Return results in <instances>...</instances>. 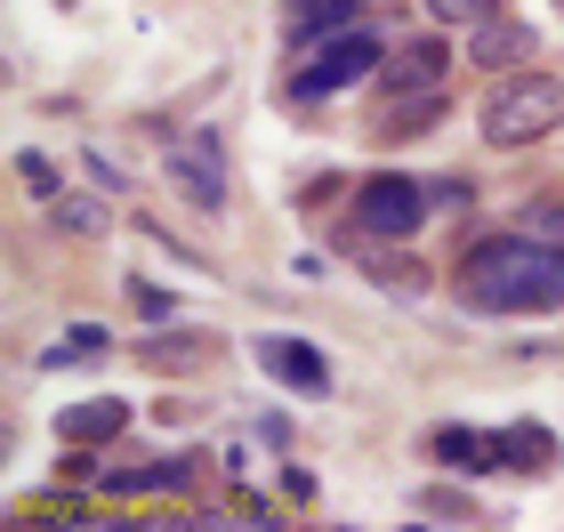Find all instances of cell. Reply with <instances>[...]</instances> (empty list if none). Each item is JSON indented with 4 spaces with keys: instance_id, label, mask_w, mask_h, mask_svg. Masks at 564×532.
I'll return each mask as SVG.
<instances>
[{
    "instance_id": "ba28073f",
    "label": "cell",
    "mask_w": 564,
    "mask_h": 532,
    "mask_svg": "<svg viewBox=\"0 0 564 532\" xmlns=\"http://www.w3.org/2000/svg\"><path fill=\"white\" fill-rule=\"evenodd\" d=\"M121 427H130V403H121V395H89V403H65V412H57L65 444H106V436H121Z\"/></svg>"
},
{
    "instance_id": "7a4b0ae2",
    "label": "cell",
    "mask_w": 564,
    "mask_h": 532,
    "mask_svg": "<svg viewBox=\"0 0 564 532\" xmlns=\"http://www.w3.org/2000/svg\"><path fill=\"white\" fill-rule=\"evenodd\" d=\"M556 121H564V82H549V73H508V82L484 97V145H500V154L541 145Z\"/></svg>"
},
{
    "instance_id": "8992f818",
    "label": "cell",
    "mask_w": 564,
    "mask_h": 532,
    "mask_svg": "<svg viewBox=\"0 0 564 532\" xmlns=\"http://www.w3.org/2000/svg\"><path fill=\"white\" fill-rule=\"evenodd\" d=\"M444 73H452V48L444 41H412V48H395V57L379 65V89L388 97H435Z\"/></svg>"
},
{
    "instance_id": "e0dca14e",
    "label": "cell",
    "mask_w": 564,
    "mask_h": 532,
    "mask_svg": "<svg viewBox=\"0 0 564 532\" xmlns=\"http://www.w3.org/2000/svg\"><path fill=\"white\" fill-rule=\"evenodd\" d=\"M435 24H492V0H427Z\"/></svg>"
},
{
    "instance_id": "277c9868",
    "label": "cell",
    "mask_w": 564,
    "mask_h": 532,
    "mask_svg": "<svg viewBox=\"0 0 564 532\" xmlns=\"http://www.w3.org/2000/svg\"><path fill=\"white\" fill-rule=\"evenodd\" d=\"M355 210H364L371 235L403 242V235H420V218H427V186H420V177H371Z\"/></svg>"
},
{
    "instance_id": "3957f363",
    "label": "cell",
    "mask_w": 564,
    "mask_h": 532,
    "mask_svg": "<svg viewBox=\"0 0 564 532\" xmlns=\"http://www.w3.org/2000/svg\"><path fill=\"white\" fill-rule=\"evenodd\" d=\"M379 65H388V57H379L371 33H330V41H315V57L291 73V97L306 106V97H330V89H347V82H371Z\"/></svg>"
},
{
    "instance_id": "ffe728a7",
    "label": "cell",
    "mask_w": 564,
    "mask_h": 532,
    "mask_svg": "<svg viewBox=\"0 0 564 532\" xmlns=\"http://www.w3.org/2000/svg\"><path fill=\"white\" fill-rule=\"evenodd\" d=\"M57 9H73V0H57Z\"/></svg>"
},
{
    "instance_id": "5bb4252c",
    "label": "cell",
    "mask_w": 564,
    "mask_h": 532,
    "mask_svg": "<svg viewBox=\"0 0 564 532\" xmlns=\"http://www.w3.org/2000/svg\"><path fill=\"white\" fill-rule=\"evenodd\" d=\"M145 363H162V371H177V363H210V339H202V332H194V339H153Z\"/></svg>"
},
{
    "instance_id": "9c48e42d",
    "label": "cell",
    "mask_w": 564,
    "mask_h": 532,
    "mask_svg": "<svg viewBox=\"0 0 564 532\" xmlns=\"http://www.w3.org/2000/svg\"><path fill=\"white\" fill-rule=\"evenodd\" d=\"M48 226H57V235H73V242H106V202H97V194H57V202H48Z\"/></svg>"
},
{
    "instance_id": "ac0fdd59",
    "label": "cell",
    "mask_w": 564,
    "mask_h": 532,
    "mask_svg": "<svg viewBox=\"0 0 564 532\" xmlns=\"http://www.w3.org/2000/svg\"><path fill=\"white\" fill-rule=\"evenodd\" d=\"M427 210H468V177H435V186H427Z\"/></svg>"
},
{
    "instance_id": "8fae6325",
    "label": "cell",
    "mask_w": 564,
    "mask_h": 532,
    "mask_svg": "<svg viewBox=\"0 0 564 532\" xmlns=\"http://www.w3.org/2000/svg\"><path fill=\"white\" fill-rule=\"evenodd\" d=\"M492 452H500V468H549L556 460V444H549L541 420H517L508 436H492Z\"/></svg>"
},
{
    "instance_id": "6da1fadb",
    "label": "cell",
    "mask_w": 564,
    "mask_h": 532,
    "mask_svg": "<svg viewBox=\"0 0 564 532\" xmlns=\"http://www.w3.org/2000/svg\"><path fill=\"white\" fill-rule=\"evenodd\" d=\"M459 298H468L476 315H541V307H564V250L532 242V235L476 242L468 267H459Z\"/></svg>"
},
{
    "instance_id": "7c38bea8",
    "label": "cell",
    "mask_w": 564,
    "mask_h": 532,
    "mask_svg": "<svg viewBox=\"0 0 564 532\" xmlns=\"http://www.w3.org/2000/svg\"><path fill=\"white\" fill-rule=\"evenodd\" d=\"M427 452H435V460H452V468H500L492 436H476V427H435Z\"/></svg>"
},
{
    "instance_id": "5b68a950",
    "label": "cell",
    "mask_w": 564,
    "mask_h": 532,
    "mask_svg": "<svg viewBox=\"0 0 564 532\" xmlns=\"http://www.w3.org/2000/svg\"><path fill=\"white\" fill-rule=\"evenodd\" d=\"M250 355H259V371H274L291 395H330V363H323V355L306 347V339H282V332H267Z\"/></svg>"
},
{
    "instance_id": "4fadbf2b",
    "label": "cell",
    "mask_w": 564,
    "mask_h": 532,
    "mask_svg": "<svg viewBox=\"0 0 564 532\" xmlns=\"http://www.w3.org/2000/svg\"><path fill=\"white\" fill-rule=\"evenodd\" d=\"M355 9H364V0H299V9H291V33H299V41H330V33H347Z\"/></svg>"
},
{
    "instance_id": "44dd1931",
    "label": "cell",
    "mask_w": 564,
    "mask_h": 532,
    "mask_svg": "<svg viewBox=\"0 0 564 532\" xmlns=\"http://www.w3.org/2000/svg\"><path fill=\"white\" fill-rule=\"evenodd\" d=\"M556 9H564V0H556Z\"/></svg>"
},
{
    "instance_id": "d6986e66",
    "label": "cell",
    "mask_w": 564,
    "mask_h": 532,
    "mask_svg": "<svg viewBox=\"0 0 564 532\" xmlns=\"http://www.w3.org/2000/svg\"><path fill=\"white\" fill-rule=\"evenodd\" d=\"M532 226H549V235H564V202H532Z\"/></svg>"
},
{
    "instance_id": "30bf717a",
    "label": "cell",
    "mask_w": 564,
    "mask_h": 532,
    "mask_svg": "<svg viewBox=\"0 0 564 532\" xmlns=\"http://www.w3.org/2000/svg\"><path fill=\"white\" fill-rule=\"evenodd\" d=\"M524 48H532V33H524V24H476V48H468V57L484 65V73H508V65H517L524 57Z\"/></svg>"
},
{
    "instance_id": "52a82bcc",
    "label": "cell",
    "mask_w": 564,
    "mask_h": 532,
    "mask_svg": "<svg viewBox=\"0 0 564 532\" xmlns=\"http://www.w3.org/2000/svg\"><path fill=\"white\" fill-rule=\"evenodd\" d=\"M177 186H186L194 202H202V210H218V202H226V154H218V130H194L186 145H177Z\"/></svg>"
},
{
    "instance_id": "2e32d148",
    "label": "cell",
    "mask_w": 564,
    "mask_h": 532,
    "mask_svg": "<svg viewBox=\"0 0 564 532\" xmlns=\"http://www.w3.org/2000/svg\"><path fill=\"white\" fill-rule=\"evenodd\" d=\"M420 509H427V517H444V524H476V500H468V492H444V485L420 492Z\"/></svg>"
},
{
    "instance_id": "9a60e30c",
    "label": "cell",
    "mask_w": 564,
    "mask_h": 532,
    "mask_svg": "<svg viewBox=\"0 0 564 532\" xmlns=\"http://www.w3.org/2000/svg\"><path fill=\"white\" fill-rule=\"evenodd\" d=\"M17 177H24V186H33L41 202H57V194H65V170L48 162V154H17Z\"/></svg>"
}]
</instances>
